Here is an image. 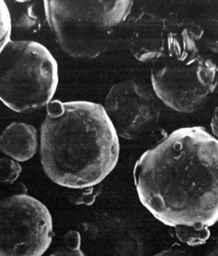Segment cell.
<instances>
[{
    "instance_id": "6da1fadb",
    "label": "cell",
    "mask_w": 218,
    "mask_h": 256,
    "mask_svg": "<svg viewBox=\"0 0 218 256\" xmlns=\"http://www.w3.org/2000/svg\"><path fill=\"white\" fill-rule=\"evenodd\" d=\"M134 180L140 202L167 226L218 222V140L201 126L181 127L145 152Z\"/></svg>"
},
{
    "instance_id": "7a4b0ae2",
    "label": "cell",
    "mask_w": 218,
    "mask_h": 256,
    "mask_svg": "<svg viewBox=\"0 0 218 256\" xmlns=\"http://www.w3.org/2000/svg\"><path fill=\"white\" fill-rule=\"evenodd\" d=\"M119 136L103 105L51 101L40 128V162L49 180L69 188L101 184L116 168Z\"/></svg>"
},
{
    "instance_id": "3957f363",
    "label": "cell",
    "mask_w": 218,
    "mask_h": 256,
    "mask_svg": "<svg viewBox=\"0 0 218 256\" xmlns=\"http://www.w3.org/2000/svg\"><path fill=\"white\" fill-rule=\"evenodd\" d=\"M132 6L131 0L43 2L45 18L58 46L76 58H94L106 52Z\"/></svg>"
},
{
    "instance_id": "277c9868",
    "label": "cell",
    "mask_w": 218,
    "mask_h": 256,
    "mask_svg": "<svg viewBox=\"0 0 218 256\" xmlns=\"http://www.w3.org/2000/svg\"><path fill=\"white\" fill-rule=\"evenodd\" d=\"M58 85L51 52L32 40H10L0 54V101L17 113L47 106Z\"/></svg>"
},
{
    "instance_id": "5b68a950",
    "label": "cell",
    "mask_w": 218,
    "mask_h": 256,
    "mask_svg": "<svg viewBox=\"0 0 218 256\" xmlns=\"http://www.w3.org/2000/svg\"><path fill=\"white\" fill-rule=\"evenodd\" d=\"M152 87L157 98L180 113L197 111L218 84V68L199 52L191 32L153 62Z\"/></svg>"
},
{
    "instance_id": "8992f818",
    "label": "cell",
    "mask_w": 218,
    "mask_h": 256,
    "mask_svg": "<svg viewBox=\"0 0 218 256\" xmlns=\"http://www.w3.org/2000/svg\"><path fill=\"white\" fill-rule=\"evenodd\" d=\"M51 215L28 195L0 201V256H42L51 244Z\"/></svg>"
},
{
    "instance_id": "52a82bcc",
    "label": "cell",
    "mask_w": 218,
    "mask_h": 256,
    "mask_svg": "<svg viewBox=\"0 0 218 256\" xmlns=\"http://www.w3.org/2000/svg\"><path fill=\"white\" fill-rule=\"evenodd\" d=\"M104 108L118 136L130 140L148 132L160 118V107L154 94L133 80L113 85Z\"/></svg>"
},
{
    "instance_id": "ba28073f",
    "label": "cell",
    "mask_w": 218,
    "mask_h": 256,
    "mask_svg": "<svg viewBox=\"0 0 218 256\" xmlns=\"http://www.w3.org/2000/svg\"><path fill=\"white\" fill-rule=\"evenodd\" d=\"M190 32L188 22L142 12L132 20L128 46L140 62H154L173 48Z\"/></svg>"
},
{
    "instance_id": "9c48e42d",
    "label": "cell",
    "mask_w": 218,
    "mask_h": 256,
    "mask_svg": "<svg viewBox=\"0 0 218 256\" xmlns=\"http://www.w3.org/2000/svg\"><path fill=\"white\" fill-rule=\"evenodd\" d=\"M38 136L32 125L13 122L0 136V152L15 162H27L37 152Z\"/></svg>"
},
{
    "instance_id": "30bf717a",
    "label": "cell",
    "mask_w": 218,
    "mask_h": 256,
    "mask_svg": "<svg viewBox=\"0 0 218 256\" xmlns=\"http://www.w3.org/2000/svg\"><path fill=\"white\" fill-rule=\"evenodd\" d=\"M87 250L92 256H142L141 242L132 234H103L97 228L89 232Z\"/></svg>"
},
{
    "instance_id": "8fae6325",
    "label": "cell",
    "mask_w": 218,
    "mask_h": 256,
    "mask_svg": "<svg viewBox=\"0 0 218 256\" xmlns=\"http://www.w3.org/2000/svg\"><path fill=\"white\" fill-rule=\"evenodd\" d=\"M188 24L197 44L218 54V2H207Z\"/></svg>"
},
{
    "instance_id": "7c38bea8",
    "label": "cell",
    "mask_w": 218,
    "mask_h": 256,
    "mask_svg": "<svg viewBox=\"0 0 218 256\" xmlns=\"http://www.w3.org/2000/svg\"><path fill=\"white\" fill-rule=\"evenodd\" d=\"M6 4L9 10L12 26L29 32H37L40 28V16L37 14L34 6L36 2H9Z\"/></svg>"
},
{
    "instance_id": "4fadbf2b",
    "label": "cell",
    "mask_w": 218,
    "mask_h": 256,
    "mask_svg": "<svg viewBox=\"0 0 218 256\" xmlns=\"http://www.w3.org/2000/svg\"><path fill=\"white\" fill-rule=\"evenodd\" d=\"M177 238L190 246H199L209 239V227L202 224L195 225H179L174 227Z\"/></svg>"
},
{
    "instance_id": "5bb4252c",
    "label": "cell",
    "mask_w": 218,
    "mask_h": 256,
    "mask_svg": "<svg viewBox=\"0 0 218 256\" xmlns=\"http://www.w3.org/2000/svg\"><path fill=\"white\" fill-rule=\"evenodd\" d=\"M11 30L12 24L8 6L5 2L0 0V54L10 42Z\"/></svg>"
},
{
    "instance_id": "9a60e30c",
    "label": "cell",
    "mask_w": 218,
    "mask_h": 256,
    "mask_svg": "<svg viewBox=\"0 0 218 256\" xmlns=\"http://www.w3.org/2000/svg\"><path fill=\"white\" fill-rule=\"evenodd\" d=\"M21 172L19 164L11 158H0V182L13 184Z\"/></svg>"
},
{
    "instance_id": "2e32d148",
    "label": "cell",
    "mask_w": 218,
    "mask_h": 256,
    "mask_svg": "<svg viewBox=\"0 0 218 256\" xmlns=\"http://www.w3.org/2000/svg\"><path fill=\"white\" fill-rule=\"evenodd\" d=\"M63 244L67 248L80 249L82 247V235L78 231H68L63 236Z\"/></svg>"
},
{
    "instance_id": "e0dca14e",
    "label": "cell",
    "mask_w": 218,
    "mask_h": 256,
    "mask_svg": "<svg viewBox=\"0 0 218 256\" xmlns=\"http://www.w3.org/2000/svg\"><path fill=\"white\" fill-rule=\"evenodd\" d=\"M48 256H87V255L81 248L80 249H71V248H67V247L63 246V247L57 248L52 253H50Z\"/></svg>"
},
{
    "instance_id": "ac0fdd59",
    "label": "cell",
    "mask_w": 218,
    "mask_h": 256,
    "mask_svg": "<svg viewBox=\"0 0 218 256\" xmlns=\"http://www.w3.org/2000/svg\"><path fill=\"white\" fill-rule=\"evenodd\" d=\"M153 256H191L187 251L180 250V249H167L161 251Z\"/></svg>"
},
{
    "instance_id": "d6986e66",
    "label": "cell",
    "mask_w": 218,
    "mask_h": 256,
    "mask_svg": "<svg viewBox=\"0 0 218 256\" xmlns=\"http://www.w3.org/2000/svg\"><path fill=\"white\" fill-rule=\"evenodd\" d=\"M211 132L214 138H218V107L215 108L213 117L211 119Z\"/></svg>"
},
{
    "instance_id": "ffe728a7",
    "label": "cell",
    "mask_w": 218,
    "mask_h": 256,
    "mask_svg": "<svg viewBox=\"0 0 218 256\" xmlns=\"http://www.w3.org/2000/svg\"><path fill=\"white\" fill-rule=\"evenodd\" d=\"M207 256H218V240L216 241V243L213 246V248L209 251Z\"/></svg>"
}]
</instances>
